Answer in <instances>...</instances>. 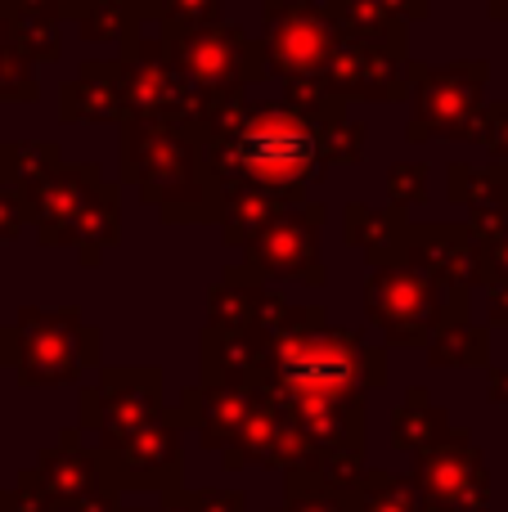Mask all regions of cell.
Instances as JSON below:
<instances>
[{
	"label": "cell",
	"mask_w": 508,
	"mask_h": 512,
	"mask_svg": "<svg viewBox=\"0 0 508 512\" xmlns=\"http://www.w3.org/2000/svg\"><path fill=\"white\" fill-rule=\"evenodd\" d=\"M324 131L297 108H257L248 113L216 153V171L252 198H297L324 167Z\"/></svg>",
	"instance_id": "1"
},
{
	"label": "cell",
	"mask_w": 508,
	"mask_h": 512,
	"mask_svg": "<svg viewBox=\"0 0 508 512\" xmlns=\"http://www.w3.org/2000/svg\"><path fill=\"white\" fill-rule=\"evenodd\" d=\"M99 333L81 324L77 310H18L0 328V364L18 373L23 387H59L95 364Z\"/></svg>",
	"instance_id": "2"
},
{
	"label": "cell",
	"mask_w": 508,
	"mask_h": 512,
	"mask_svg": "<svg viewBox=\"0 0 508 512\" xmlns=\"http://www.w3.org/2000/svg\"><path fill=\"white\" fill-rule=\"evenodd\" d=\"M365 315L392 346H419L450 315H464V297L446 301V288L428 270H419L410 256H401V261H383L369 274Z\"/></svg>",
	"instance_id": "3"
},
{
	"label": "cell",
	"mask_w": 508,
	"mask_h": 512,
	"mask_svg": "<svg viewBox=\"0 0 508 512\" xmlns=\"http://www.w3.org/2000/svg\"><path fill=\"white\" fill-rule=\"evenodd\" d=\"M104 454L77 445V432L63 436L59 450H45L32 472L18 477L14 512H113V495L104 490Z\"/></svg>",
	"instance_id": "4"
},
{
	"label": "cell",
	"mask_w": 508,
	"mask_h": 512,
	"mask_svg": "<svg viewBox=\"0 0 508 512\" xmlns=\"http://www.w3.org/2000/svg\"><path fill=\"white\" fill-rule=\"evenodd\" d=\"M414 486L428 512H486L491 508V472L468 432H446L437 445L419 450Z\"/></svg>",
	"instance_id": "5"
},
{
	"label": "cell",
	"mask_w": 508,
	"mask_h": 512,
	"mask_svg": "<svg viewBox=\"0 0 508 512\" xmlns=\"http://www.w3.org/2000/svg\"><path fill=\"white\" fill-rule=\"evenodd\" d=\"M162 423L158 369H113L99 391H81V427H99L104 445H122L135 432Z\"/></svg>",
	"instance_id": "6"
},
{
	"label": "cell",
	"mask_w": 508,
	"mask_h": 512,
	"mask_svg": "<svg viewBox=\"0 0 508 512\" xmlns=\"http://www.w3.org/2000/svg\"><path fill=\"white\" fill-rule=\"evenodd\" d=\"M315 221H320V212L270 216L257 239L248 243V270H234L230 279H284V274H297L306 283H320V274L306 270V265H315Z\"/></svg>",
	"instance_id": "7"
},
{
	"label": "cell",
	"mask_w": 508,
	"mask_h": 512,
	"mask_svg": "<svg viewBox=\"0 0 508 512\" xmlns=\"http://www.w3.org/2000/svg\"><path fill=\"white\" fill-rule=\"evenodd\" d=\"M99 454H104L108 481H117V486L162 490L180 477V436H176V423H167V418L135 432L122 445H104Z\"/></svg>",
	"instance_id": "8"
},
{
	"label": "cell",
	"mask_w": 508,
	"mask_h": 512,
	"mask_svg": "<svg viewBox=\"0 0 508 512\" xmlns=\"http://www.w3.org/2000/svg\"><path fill=\"white\" fill-rule=\"evenodd\" d=\"M446 432H450L446 409L432 405V396L423 387H414L410 396H405V409H396V418H392V441L401 445V450H410V454L437 445Z\"/></svg>",
	"instance_id": "9"
},
{
	"label": "cell",
	"mask_w": 508,
	"mask_h": 512,
	"mask_svg": "<svg viewBox=\"0 0 508 512\" xmlns=\"http://www.w3.org/2000/svg\"><path fill=\"white\" fill-rule=\"evenodd\" d=\"M347 504L351 512H428L414 481L387 477V472H365L360 486L347 495Z\"/></svg>",
	"instance_id": "10"
},
{
	"label": "cell",
	"mask_w": 508,
	"mask_h": 512,
	"mask_svg": "<svg viewBox=\"0 0 508 512\" xmlns=\"http://www.w3.org/2000/svg\"><path fill=\"white\" fill-rule=\"evenodd\" d=\"M428 360L437 369H468V364H486V333L473 328L464 315H450L446 324L432 333Z\"/></svg>",
	"instance_id": "11"
},
{
	"label": "cell",
	"mask_w": 508,
	"mask_h": 512,
	"mask_svg": "<svg viewBox=\"0 0 508 512\" xmlns=\"http://www.w3.org/2000/svg\"><path fill=\"white\" fill-rule=\"evenodd\" d=\"M284 512H351V504H347V495L311 481L306 472H293V477H288V508Z\"/></svg>",
	"instance_id": "12"
},
{
	"label": "cell",
	"mask_w": 508,
	"mask_h": 512,
	"mask_svg": "<svg viewBox=\"0 0 508 512\" xmlns=\"http://www.w3.org/2000/svg\"><path fill=\"white\" fill-rule=\"evenodd\" d=\"M171 512H243L239 490H203V495L171 499Z\"/></svg>",
	"instance_id": "13"
},
{
	"label": "cell",
	"mask_w": 508,
	"mask_h": 512,
	"mask_svg": "<svg viewBox=\"0 0 508 512\" xmlns=\"http://www.w3.org/2000/svg\"><path fill=\"white\" fill-rule=\"evenodd\" d=\"M32 72L27 59H18L14 50H0V99H27L32 95Z\"/></svg>",
	"instance_id": "14"
},
{
	"label": "cell",
	"mask_w": 508,
	"mask_h": 512,
	"mask_svg": "<svg viewBox=\"0 0 508 512\" xmlns=\"http://www.w3.org/2000/svg\"><path fill=\"white\" fill-rule=\"evenodd\" d=\"M491 396H495V400H508V382L500 378V373L491 378Z\"/></svg>",
	"instance_id": "15"
},
{
	"label": "cell",
	"mask_w": 508,
	"mask_h": 512,
	"mask_svg": "<svg viewBox=\"0 0 508 512\" xmlns=\"http://www.w3.org/2000/svg\"><path fill=\"white\" fill-rule=\"evenodd\" d=\"M0 512H14V495H0Z\"/></svg>",
	"instance_id": "16"
}]
</instances>
